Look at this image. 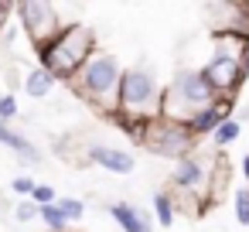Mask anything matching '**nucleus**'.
<instances>
[{"label":"nucleus","mask_w":249,"mask_h":232,"mask_svg":"<svg viewBox=\"0 0 249 232\" xmlns=\"http://www.w3.org/2000/svg\"><path fill=\"white\" fill-rule=\"evenodd\" d=\"M201 75L208 79V86H212V92L218 96V99H235V92L242 89V82H246V69L239 65V62H229V58H208V65L201 69Z\"/></svg>","instance_id":"nucleus-8"},{"label":"nucleus","mask_w":249,"mask_h":232,"mask_svg":"<svg viewBox=\"0 0 249 232\" xmlns=\"http://www.w3.org/2000/svg\"><path fill=\"white\" fill-rule=\"evenodd\" d=\"M18 113H21L18 109V96L14 92H4V96H0V123H11Z\"/></svg>","instance_id":"nucleus-21"},{"label":"nucleus","mask_w":249,"mask_h":232,"mask_svg":"<svg viewBox=\"0 0 249 232\" xmlns=\"http://www.w3.org/2000/svg\"><path fill=\"white\" fill-rule=\"evenodd\" d=\"M215 99H218V96L212 92V86H208V79L201 75V69H181V72L164 86L160 116L188 126V120H191L198 109L212 106Z\"/></svg>","instance_id":"nucleus-4"},{"label":"nucleus","mask_w":249,"mask_h":232,"mask_svg":"<svg viewBox=\"0 0 249 232\" xmlns=\"http://www.w3.org/2000/svg\"><path fill=\"white\" fill-rule=\"evenodd\" d=\"M14 14V4H4V0H0V31L7 28V18Z\"/></svg>","instance_id":"nucleus-24"},{"label":"nucleus","mask_w":249,"mask_h":232,"mask_svg":"<svg viewBox=\"0 0 249 232\" xmlns=\"http://www.w3.org/2000/svg\"><path fill=\"white\" fill-rule=\"evenodd\" d=\"M86 157H89L96 167L109 171V174H133V171H137L133 154H130V150H120V147H109V143H89V147H86Z\"/></svg>","instance_id":"nucleus-9"},{"label":"nucleus","mask_w":249,"mask_h":232,"mask_svg":"<svg viewBox=\"0 0 249 232\" xmlns=\"http://www.w3.org/2000/svg\"><path fill=\"white\" fill-rule=\"evenodd\" d=\"M38 218L45 222V229H48V232H69V218L62 215L58 201H55V205H45V208L38 212Z\"/></svg>","instance_id":"nucleus-17"},{"label":"nucleus","mask_w":249,"mask_h":232,"mask_svg":"<svg viewBox=\"0 0 249 232\" xmlns=\"http://www.w3.org/2000/svg\"><path fill=\"white\" fill-rule=\"evenodd\" d=\"M123 72H126V69L120 65V58H116L113 52L96 48V52H92V58L75 72V79H72L69 86H72V92H75L79 99H86V103H89V106H96L99 113L113 116V113H116V106H120Z\"/></svg>","instance_id":"nucleus-1"},{"label":"nucleus","mask_w":249,"mask_h":232,"mask_svg":"<svg viewBox=\"0 0 249 232\" xmlns=\"http://www.w3.org/2000/svg\"><path fill=\"white\" fill-rule=\"evenodd\" d=\"M160 103H164V86L154 75V69L133 65V69L123 72L120 106L109 120L113 123H150V120L160 116Z\"/></svg>","instance_id":"nucleus-3"},{"label":"nucleus","mask_w":249,"mask_h":232,"mask_svg":"<svg viewBox=\"0 0 249 232\" xmlns=\"http://www.w3.org/2000/svg\"><path fill=\"white\" fill-rule=\"evenodd\" d=\"M242 69H246V75H249V52H246V65H242Z\"/></svg>","instance_id":"nucleus-26"},{"label":"nucleus","mask_w":249,"mask_h":232,"mask_svg":"<svg viewBox=\"0 0 249 232\" xmlns=\"http://www.w3.org/2000/svg\"><path fill=\"white\" fill-rule=\"evenodd\" d=\"M35 184H38V181H35L31 174H18V178L11 181V191L24 201V198H31V195H35Z\"/></svg>","instance_id":"nucleus-19"},{"label":"nucleus","mask_w":249,"mask_h":232,"mask_svg":"<svg viewBox=\"0 0 249 232\" xmlns=\"http://www.w3.org/2000/svg\"><path fill=\"white\" fill-rule=\"evenodd\" d=\"M0 147H7L11 154H18L24 164H41V150L24 133H18L11 123H0Z\"/></svg>","instance_id":"nucleus-12"},{"label":"nucleus","mask_w":249,"mask_h":232,"mask_svg":"<svg viewBox=\"0 0 249 232\" xmlns=\"http://www.w3.org/2000/svg\"><path fill=\"white\" fill-rule=\"evenodd\" d=\"M38 205L31 201V198H24V201H18V208H14V222H21V225H28L31 218H38Z\"/></svg>","instance_id":"nucleus-23"},{"label":"nucleus","mask_w":249,"mask_h":232,"mask_svg":"<svg viewBox=\"0 0 249 232\" xmlns=\"http://www.w3.org/2000/svg\"><path fill=\"white\" fill-rule=\"evenodd\" d=\"M239 133H242V123L232 116V120H225V123L212 133V147H215V150H225V147H232V143L239 140Z\"/></svg>","instance_id":"nucleus-16"},{"label":"nucleus","mask_w":249,"mask_h":232,"mask_svg":"<svg viewBox=\"0 0 249 232\" xmlns=\"http://www.w3.org/2000/svg\"><path fill=\"white\" fill-rule=\"evenodd\" d=\"M31 201H35L38 208H45V205H55V201H58V191H55L52 184H35V195H31Z\"/></svg>","instance_id":"nucleus-22"},{"label":"nucleus","mask_w":249,"mask_h":232,"mask_svg":"<svg viewBox=\"0 0 249 232\" xmlns=\"http://www.w3.org/2000/svg\"><path fill=\"white\" fill-rule=\"evenodd\" d=\"M235 222L249 225V188H235Z\"/></svg>","instance_id":"nucleus-20"},{"label":"nucleus","mask_w":249,"mask_h":232,"mask_svg":"<svg viewBox=\"0 0 249 232\" xmlns=\"http://www.w3.org/2000/svg\"><path fill=\"white\" fill-rule=\"evenodd\" d=\"M58 208H62V215L69 218V225L86 215V201H82V198H58Z\"/></svg>","instance_id":"nucleus-18"},{"label":"nucleus","mask_w":249,"mask_h":232,"mask_svg":"<svg viewBox=\"0 0 249 232\" xmlns=\"http://www.w3.org/2000/svg\"><path fill=\"white\" fill-rule=\"evenodd\" d=\"M225 120H232V99H215L212 106L198 109V113L188 120V130H191L195 140H201V137H212Z\"/></svg>","instance_id":"nucleus-10"},{"label":"nucleus","mask_w":249,"mask_h":232,"mask_svg":"<svg viewBox=\"0 0 249 232\" xmlns=\"http://www.w3.org/2000/svg\"><path fill=\"white\" fill-rule=\"evenodd\" d=\"M212 164L215 157H201V154H188L181 161H174L171 167V184L178 195H201L208 198V178H212Z\"/></svg>","instance_id":"nucleus-7"},{"label":"nucleus","mask_w":249,"mask_h":232,"mask_svg":"<svg viewBox=\"0 0 249 232\" xmlns=\"http://www.w3.org/2000/svg\"><path fill=\"white\" fill-rule=\"evenodd\" d=\"M195 143H198V140L191 137V130H188L184 123H174V120H164V116L150 120L147 130H143V147H147L150 154H157V157L181 161V157L191 154Z\"/></svg>","instance_id":"nucleus-6"},{"label":"nucleus","mask_w":249,"mask_h":232,"mask_svg":"<svg viewBox=\"0 0 249 232\" xmlns=\"http://www.w3.org/2000/svg\"><path fill=\"white\" fill-rule=\"evenodd\" d=\"M106 212L113 215V222L123 229V232H154V215L130 205V201H109Z\"/></svg>","instance_id":"nucleus-11"},{"label":"nucleus","mask_w":249,"mask_h":232,"mask_svg":"<svg viewBox=\"0 0 249 232\" xmlns=\"http://www.w3.org/2000/svg\"><path fill=\"white\" fill-rule=\"evenodd\" d=\"M96 48H99V45H96V31H92L89 24H82V21H72L52 45H45V48L35 52V55H38V65H41L45 72H52V75L62 79V82H72L75 72L92 58Z\"/></svg>","instance_id":"nucleus-2"},{"label":"nucleus","mask_w":249,"mask_h":232,"mask_svg":"<svg viewBox=\"0 0 249 232\" xmlns=\"http://www.w3.org/2000/svg\"><path fill=\"white\" fill-rule=\"evenodd\" d=\"M212 48H215V58H229V62H239V65H246L249 38H246V35L222 31V35H212Z\"/></svg>","instance_id":"nucleus-13"},{"label":"nucleus","mask_w":249,"mask_h":232,"mask_svg":"<svg viewBox=\"0 0 249 232\" xmlns=\"http://www.w3.org/2000/svg\"><path fill=\"white\" fill-rule=\"evenodd\" d=\"M55 82H58V79H55L52 72H45L41 65H35V69L24 75V96H28V99H48V96L55 92Z\"/></svg>","instance_id":"nucleus-14"},{"label":"nucleus","mask_w":249,"mask_h":232,"mask_svg":"<svg viewBox=\"0 0 249 232\" xmlns=\"http://www.w3.org/2000/svg\"><path fill=\"white\" fill-rule=\"evenodd\" d=\"M242 174H246V181H249V154L242 157Z\"/></svg>","instance_id":"nucleus-25"},{"label":"nucleus","mask_w":249,"mask_h":232,"mask_svg":"<svg viewBox=\"0 0 249 232\" xmlns=\"http://www.w3.org/2000/svg\"><path fill=\"white\" fill-rule=\"evenodd\" d=\"M174 215H178L174 191H154V218H157V225L171 229L174 225Z\"/></svg>","instance_id":"nucleus-15"},{"label":"nucleus","mask_w":249,"mask_h":232,"mask_svg":"<svg viewBox=\"0 0 249 232\" xmlns=\"http://www.w3.org/2000/svg\"><path fill=\"white\" fill-rule=\"evenodd\" d=\"M14 14L21 18V28H24L28 41L35 45V52L52 45L72 24V21H62V7L45 4V0H24V4H14Z\"/></svg>","instance_id":"nucleus-5"}]
</instances>
